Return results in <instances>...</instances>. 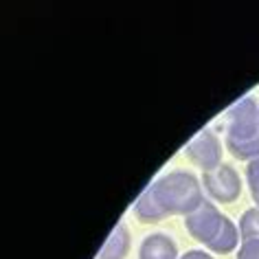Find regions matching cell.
<instances>
[{"label":"cell","mask_w":259,"mask_h":259,"mask_svg":"<svg viewBox=\"0 0 259 259\" xmlns=\"http://www.w3.org/2000/svg\"><path fill=\"white\" fill-rule=\"evenodd\" d=\"M226 147L239 160L259 158V106L252 97H244L229 110Z\"/></svg>","instance_id":"cell-1"},{"label":"cell","mask_w":259,"mask_h":259,"mask_svg":"<svg viewBox=\"0 0 259 259\" xmlns=\"http://www.w3.org/2000/svg\"><path fill=\"white\" fill-rule=\"evenodd\" d=\"M150 187L156 202L167 215L187 218L204 202L202 187H200L198 178L189 171H169Z\"/></svg>","instance_id":"cell-2"},{"label":"cell","mask_w":259,"mask_h":259,"mask_svg":"<svg viewBox=\"0 0 259 259\" xmlns=\"http://www.w3.org/2000/svg\"><path fill=\"white\" fill-rule=\"evenodd\" d=\"M222 222H224V215L215 209V204L206 202V200L196 211L185 218V226L189 231V235L193 239H198V242H202L204 246H209L218 237Z\"/></svg>","instance_id":"cell-3"},{"label":"cell","mask_w":259,"mask_h":259,"mask_svg":"<svg viewBox=\"0 0 259 259\" xmlns=\"http://www.w3.org/2000/svg\"><path fill=\"white\" fill-rule=\"evenodd\" d=\"M187 158L202 171H213L222 165V145L211 130H202L185 147Z\"/></svg>","instance_id":"cell-4"},{"label":"cell","mask_w":259,"mask_h":259,"mask_svg":"<svg viewBox=\"0 0 259 259\" xmlns=\"http://www.w3.org/2000/svg\"><path fill=\"white\" fill-rule=\"evenodd\" d=\"M202 185L211 193V198H215L218 202H233L242 193V180H239L237 171L224 163L213 171H204Z\"/></svg>","instance_id":"cell-5"},{"label":"cell","mask_w":259,"mask_h":259,"mask_svg":"<svg viewBox=\"0 0 259 259\" xmlns=\"http://www.w3.org/2000/svg\"><path fill=\"white\" fill-rule=\"evenodd\" d=\"M139 257L141 259H176L178 248L171 237L163 235V233H154V235H147L143 239V244L139 248Z\"/></svg>","instance_id":"cell-6"},{"label":"cell","mask_w":259,"mask_h":259,"mask_svg":"<svg viewBox=\"0 0 259 259\" xmlns=\"http://www.w3.org/2000/svg\"><path fill=\"white\" fill-rule=\"evenodd\" d=\"M130 250V233L125 224L114 226L110 233L108 242L103 244V248L99 250V259H123Z\"/></svg>","instance_id":"cell-7"},{"label":"cell","mask_w":259,"mask_h":259,"mask_svg":"<svg viewBox=\"0 0 259 259\" xmlns=\"http://www.w3.org/2000/svg\"><path fill=\"white\" fill-rule=\"evenodd\" d=\"M134 215H137L141 222H158V220L167 218V213L160 209V204L156 202V198H154L152 187H147L139 196L137 204H134Z\"/></svg>","instance_id":"cell-8"},{"label":"cell","mask_w":259,"mask_h":259,"mask_svg":"<svg viewBox=\"0 0 259 259\" xmlns=\"http://www.w3.org/2000/svg\"><path fill=\"white\" fill-rule=\"evenodd\" d=\"M237 242H239V235H237L235 224H233L231 220L224 215V222H222V229H220L218 237L213 239L206 248L213 250V252H218V255H229L231 250H235Z\"/></svg>","instance_id":"cell-9"},{"label":"cell","mask_w":259,"mask_h":259,"mask_svg":"<svg viewBox=\"0 0 259 259\" xmlns=\"http://www.w3.org/2000/svg\"><path fill=\"white\" fill-rule=\"evenodd\" d=\"M239 235H242V242L259 239V209L257 206L244 211V215L239 218Z\"/></svg>","instance_id":"cell-10"},{"label":"cell","mask_w":259,"mask_h":259,"mask_svg":"<svg viewBox=\"0 0 259 259\" xmlns=\"http://www.w3.org/2000/svg\"><path fill=\"white\" fill-rule=\"evenodd\" d=\"M246 180H248V187H250V196L259 209V158L250 160L248 167H246Z\"/></svg>","instance_id":"cell-11"},{"label":"cell","mask_w":259,"mask_h":259,"mask_svg":"<svg viewBox=\"0 0 259 259\" xmlns=\"http://www.w3.org/2000/svg\"><path fill=\"white\" fill-rule=\"evenodd\" d=\"M237 259H259V239L242 242V248L237 252Z\"/></svg>","instance_id":"cell-12"},{"label":"cell","mask_w":259,"mask_h":259,"mask_svg":"<svg viewBox=\"0 0 259 259\" xmlns=\"http://www.w3.org/2000/svg\"><path fill=\"white\" fill-rule=\"evenodd\" d=\"M180 259H213L209 252H204V250H187Z\"/></svg>","instance_id":"cell-13"}]
</instances>
